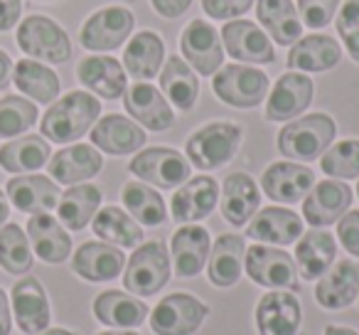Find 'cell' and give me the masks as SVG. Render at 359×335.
Segmentation results:
<instances>
[{"label": "cell", "instance_id": "cell-1", "mask_svg": "<svg viewBox=\"0 0 359 335\" xmlns=\"http://www.w3.org/2000/svg\"><path fill=\"white\" fill-rule=\"evenodd\" d=\"M101 116V101L89 91H69L52 101L40 121L42 138L52 143H74L94 129Z\"/></svg>", "mask_w": 359, "mask_h": 335}, {"label": "cell", "instance_id": "cell-2", "mask_svg": "<svg viewBox=\"0 0 359 335\" xmlns=\"http://www.w3.org/2000/svg\"><path fill=\"white\" fill-rule=\"evenodd\" d=\"M337 136L332 116L327 114H308L303 119H293L280 129L278 133V150L288 160H318L325 150L332 145Z\"/></svg>", "mask_w": 359, "mask_h": 335}, {"label": "cell", "instance_id": "cell-3", "mask_svg": "<svg viewBox=\"0 0 359 335\" xmlns=\"http://www.w3.org/2000/svg\"><path fill=\"white\" fill-rule=\"evenodd\" d=\"M241 129L229 121H212L187 138V160L197 171H217L236 155Z\"/></svg>", "mask_w": 359, "mask_h": 335}, {"label": "cell", "instance_id": "cell-4", "mask_svg": "<svg viewBox=\"0 0 359 335\" xmlns=\"http://www.w3.org/2000/svg\"><path fill=\"white\" fill-rule=\"evenodd\" d=\"M217 99L234 109H256L269 96L271 79L259 67L249 65H226L212 79Z\"/></svg>", "mask_w": 359, "mask_h": 335}, {"label": "cell", "instance_id": "cell-5", "mask_svg": "<svg viewBox=\"0 0 359 335\" xmlns=\"http://www.w3.org/2000/svg\"><path fill=\"white\" fill-rule=\"evenodd\" d=\"M18 47L30 60L65 65L72 57L69 35L47 15H30L18 27Z\"/></svg>", "mask_w": 359, "mask_h": 335}, {"label": "cell", "instance_id": "cell-6", "mask_svg": "<svg viewBox=\"0 0 359 335\" xmlns=\"http://www.w3.org/2000/svg\"><path fill=\"white\" fill-rule=\"evenodd\" d=\"M170 274H172L170 254L163 242H145V244H138V249L130 254L128 264H126L123 286L130 294L148 298L165 289Z\"/></svg>", "mask_w": 359, "mask_h": 335}, {"label": "cell", "instance_id": "cell-7", "mask_svg": "<svg viewBox=\"0 0 359 335\" xmlns=\"http://www.w3.org/2000/svg\"><path fill=\"white\" fill-rule=\"evenodd\" d=\"M244 269L254 284L271 291H298V266L295 259L283 249L266 244H254L246 249Z\"/></svg>", "mask_w": 359, "mask_h": 335}, {"label": "cell", "instance_id": "cell-8", "mask_svg": "<svg viewBox=\"0 0 359 335\" xmlns=\"http://www.w3.org/2000/svg\"><path fill=\"white\" fill-rule=\"evenodd\" d=\"M128 171L145 185L175 190L190 180V163L175 148H145L128 163Z\"/></svg>", "mask_w": 359, "mask_h": 335}, {"label": "cell", "instance_id": "cell-9", "mask_svg": "<svg viewBox=\"0 0 359 335\" xmlns=\"http://www.w3.org/2000/svg\"><path fill=\"white\" fill-rule=\"evenodd\" d=\"M133 27L135 18L128 8L109 6L86 18L79 32V42L84 45V50L91 52H114L128 40Z\"/></svg>", "mask_w": 359, "mask_h": 335}, {"label": "cell", "instance_id": "cell-10", "mask_svg": "<svg viewBox=\"0 0 359 335\" xmlns=\"http://www.w3.org/2000/svg\"><path fill=\"white\" fill-rule=\"evenodd\" d=\"M210 308L190 294H170L150 313V330L155 335H192L200 330Z\"/></svg>", "mask_w": 359, "mask_h": 335}, {"label": "cell", "instance_id": "cell-11", "mask_svg": "<svg viewBox=\"0 0 359 335\" xmlns=\"http://www.w3.org/2000/svg\"><path fill=\"white\" fill-rule=\"evenodd\" d=\"M180 52L185 55V62L202 77H212L224 65V47L222 37L210 22L192 20L180 35Z\"/></svg>", "mask_w": 359, "mask_h": 335}, {"label": "cell", "instance_id": "cell-12", "mask_svg": "<svg viewBox=\"0 0 359 335\" xmlns=\"http://www.w3.org/2000/svg\"><path fill=\"white\" fill-rule=\"evenodd\" d=\"M315 86L313 79L303 72H285L278 77V81L271 89L269 99H266V119L283 124V121H293L313 104Z\"/></svg>", "mask_w": 359, "mask_h": 335}, {"label": "cell", "instance_id": "cell-13", "mask_svg": "<svg viewBox=\"0 0 359 335\" xmlns=\"http://www.w3.org/2000/svg\"><path fill=\"white\" fill-rule=\"evenodd\" d=\"M222 42L231 60L246 62V65H271L276 60L273 42L269 40L264 30L256 22L249 20H231L222 30Z\"/></svg>", "mask_w": 359, "mask_h": 335}, {"label": "cell", "instance_id": "cell-14", "mask_svg": "<svg viewBox=\"0 0 359 335\" xmlns=\"http://www.w3.org/2000/svg\"><path fill=\"white\" fill-rule=\"evenodd\" d=\"M303 308L293 291H269L256 303L259 335H298Z\"/></svg>", "mask_w": 359, "mask_h": 335}, {"label": "cell", "instance_id": "cell-15", "mask_svg": "<svg viewBox=\"0 0 359 335\" xmlns=\"http://www.w3.org/2000/svg\"><path fill=\"white\" fill-rule=\"evenodd\" d=\"M11 308L18 320V328L25 335H40L42 330L50 328V298H47L45 289L35 276H25L13 286Z\"/></svg>", "mask_w": 359, "mask_h": 335}, {"label": "cell", "instance_id": "cell-16", "mask_svg": "<svg viewBox=\"0 0 359 335\" xmlns=\"http://www.w3.org/2000/svg\"><path fill=\"white\" fill-rule=\"evenodd\" d=\"M315 185V173L300 163H290V160H280L266 168L264 178H261V188L264 195L280 205H295L303 202L305 195L313 190Z\"/></svg>", "mask_w": 359, "mask_h": 335}, {"label": "cell", "instance_id": "cell-17", "mask_svg": "<svg viewBox=\"0 0 359 335\" xmlns=\"http://www.w3.org/2000/svg\"><path fill=\"white\" fill-rule=\"evenodd\" d=\"M123 106L130 114V119L138 121L143 129L148 131H168L175 124V114L170 109V101L163 96L158 86L148 84V81H135L126 89Z\"/></svg>", "mask_w": 359, "mask_h": 335}, {"label": "cell", "instance_id": "cell-18", "mask_svg": "<svg viewBox=\"0 0 359 335\" xmlns=\"http://www.w3.org/2000/svg\"><path fill=\"white\" fill-rule=\"evenodd\" d=\"M352 205V190L339 180H323L313 185V190L303 200V220L310 227H330L342 220Z\"/></svg>", "mask_w": 359, "mask_h": 335}, {"label": "cell", "instance_id": "cell-19", "mask_svg": "<svg viewBox=\"0 0 359 335\" xmlns=\"http://www.w3.org/2000/svg\"><path fill=\"white\" fill-rule=\"evenodd\" d=\"M217 200H219V183L212 176H197L177 188L170 202V212L180 225H192L197 220H205L217 207Z\"/></svg>", "mask_w": 359, "mask_h": 335}, {"label": "cell", "instance_id": "cell-20", "mask_svg": "<svg viewBox=\"0 0 359 335\" xmlns=\"http://www.w3.org/2000/svg\"><path fill=\"white\" fill-rule=\"evenodd\" d=\"M246 237L261 244L288 247L303 237V220L288 207H264L249 220Z\"/></svg>", "mask_w": 359, "mask_h": 335}, {"label": "cell", "instance_id": "cell-21", "mask_svg": "<svg viewBox=\"0 0 359 335\" xmlns=\"http://www.w3.org/2000/svg\"><path fill=\"white\" fill-rule=\"evenodd\" d=\"M126 266V256L118 247L106 244V242H84L72 256V269L76 276L91 284L101 281H114L121 276Z\"/></svg>", "mask_w": 359, "mask_h": 335}, {"label": "cell", "instance_id": "cell-22", "mask_svg": "<svg viewBox=\"0 0 359 335\" xmlns=\"http://www.w3.org/2000/svg\"><path fill=\"white\" fill-rule=\"evenodd\" d=\"M101 165H104V158L94 145L74 143L57 150L47 163V168H50L52 180L62 183V185H79V183L99 176Z\"/></svg>", "mask_w": 359, "mask_h": 335}, {"label": "cell", "instance_id": "cell-23", "mask_svg": "<svg viewBox=\"0 0 359 335\" xmlns=\"http://www.w3.org/2000/svg\"><path fill=\"white\" fill-rule=\"evenodd\" d=\"M359 296V261L342 259L330 266L315 286V301L327 310L347 308Z\"/></svg>", "mask_w": 359, "mask_h": 335}, {"label": "cell", "instance_id": "cell-24", "mask_svg": "<svg viewBox=\"0 0 359 335\" xmlns=\"http://www.w3.org/2000/svg\"><path fill=\"white\" fill-rule=\"evenodd\" d=\"M170 251H172L175 274L182 276V279H192V276L205 271V264L210 259V232L200 225H182L172 235Z\"/></svg>", "mask_w": 359, "mask_h": 335}, {"label": "cell", "instance_id": "cell-25", "mask_svg": "<svg viewBox=\"0 0 359 335\" xmlns=\"http://www.w3.org/2000/svg\"><path fill=\"white\" fill-rule=\"evenodd\" d=\"M91 145L109 155H128L145 145V131L121 114H106L91 129Z\"/></svg>", "mask_w": 359, "mask_h": 335}, {"label": "cell", "instance_id": "cell-26", "mask_svg": "<svg viewBox=\"0 0 359 335\" xmlns=\"http://www.w3.org/2000/svg\"><path fill=\"white\" fill-rule=\"evenodd\" d=\"M6 195L13 207L25 215H45L60 202V188L52 178L45 176H15L8 180Z\"/></svg>", "mask_w": 359, "mask_h": 335}, {"label": "cell", "instance_id": "cell-27", "mask_svg": "<svg viewBox=\"0 0 359 335\" xmlns=\"http://www.w3.org/2000/svg\"><path fill=\"white\" fill-rule=\"evenodd\" d=\"M76 79L91 91V94L101 96V99L116 101L126 94V70L118 60L114 57H84L76 67Z\"/></svg>", "mask_w": 359, "mask_h": 335}, {"label": "cell", "instance_id": "cell-28", "mask_svg": "<svg viewBox=\"0 0 359 335\" xmlns=\"http://www.w3.org/2000/svg\"><path fill=\"white\" fill-rule=\"evenodd\" d=\"M261 207V190L249 173H231L222 188V217L231 227H244Z\"/></svg>", "mask_w": 359, "mask_h": 335}, {"label": "cell", "instance_id": "cell-29", "mask_svg": "<svg viewBox=\"0 0 359 335\" xmlns=\"http://www.w3.org/2000/svg\"><path fill=\"white\" fill-rule=\"evenodd\" d=\"M27 239H30L32 254L40 256L45 264H62L72 254V237L67 235L62 222L55 220L50 212L30 217Z\"/></svg>", "mask_w": 359, "mask_h": 335}, {"label": "cell", "instance_id": "cell-30", "mask_svg": "<svg viewBox=\"0 0 359 335\" xmlns=\"http://www.w3.org/2000/svg\"><path fill=\"white\" fill-rule=\"evenodd\" d=\"M337 256V239L325 230H310L295 244V266L303 281H318Z\"/></svg>", "mask_w": 359, "mask_h": 335}, {"label": "cell", "instance_id": "cell-31", "mask_svg": "<svg viewBox=\"0 0 359 335\" xmlns=\"http://www.w3.org/2000/svg\"><path fill=\"white\" fill-rule=\"evenodd\" d=\"M342 60V47L330 35H308L300 37L288 52L290 70L308 72V74H320L330 72Z\"/></svg>", "mask_w": 359, "mask_h": 335}, {"label": "cell", "instance_id": "cell-32", "mask_svg": "<svg viewBox=\"0 0 359 335\" xmlns=\"http://www.w3.org/2000/svg\"><path fill=\"white\" fill-rule=\"evenodd\" d=\"M94 315L106 328H138L145 323L148 306L135 296H128L123 291H104L94 298Z\"/></svg>", "mask_w": 359, "mask_h": 335}, {"label": "cell", "instance_id": "cell-33", "mask_svg": "<svg viewBox=\"0 0 359 335\" xmlns=\"http://www.w3.org/2000/svg\"><path fill=\"white\" fill-rule=\"evenodd\" d=\"M244 256L246 242L239 235H222L215 242L210 251V264H207V276L219 289H231L244 274Z\"/></svg>", "mask_w": 359, "mask_h": 335}, {"label": "cell", "instance_id": "cell-34", "mask_svg": "<svg viewBox=\"0 0 359 335\" xmlns=\"http://www.w3.org/2000/svg\"><path fill=\"white\" fill-rule=\"evenodd\" d=\"M256 18L271 35V40L280 47L295 45L303 37V22H300L298 8L290 0H256Z\"/></svg>", "mask_w": 359, "mask_h": 335}, {"label": "cell", "instance_id": "cell-35", "mask_svg": "<svg viewBox=\"0 0 359 335\" xmlns=\"http://www.w3.org/2000/svg\"><path fill=\"white\" fill-rule=\"evenodd\" d=\"M52 158L50 140L42 136H18L15 140H8L0 148V168L6 173H37L40 168H45Z\"/></svg>", "mask_w": 359, "mask_h": 335}, {"label": "cell", "instance_id": "cell-36", "mask_svg": "<svg viewBox=\"0 0 359 335\" xmlns=\"http://www.w3.org/2000/svg\"><path fill=\"white\" fill-rule=\"evenodd\" d=\"M165 60V45L158 32L140 30L133 35V40L126 45L123 52V67L133 79L150 81L153 77L160 74Z\"/></svg>", "mask_w": 359, "mask_h": 335}, {"label": "cell", "instance_id": "cell-37", "mask_svg": "<svg viewBox=\"0 0 359 335\" xmlns=\"http://www.w3.org/2000/svg\"><path fill=\"white\" fill-rule=\"evenodd\" d=\"M160 91L180 111H190L200 96V79L182 57H168L160 70Z\"/></svg>", "mask_w": 359, "mask_h": 335}, {"label": "cell", "instance_id": "cell-38", "mask_svg": "<svg viewBox=\"0 0 359 335\" xmlns=\"http://www.w3.org/2000/svg\"><path fill=\"white\" fill-rule=\"evenodd\" d=\"M101 207V190L91 183H79L72 185L67 192L60 195L57 202V215L60 222L72 232H81Z\"/></svg>", "mask_w": 359, "mask_h": 335}, {"label": "cell", "instance_id": "cell-39", "mask_svg": "<svg viewBox=\"0 0 359 335\" xmlns=\"http://www.w3.org/2000/svg\"><path fill=\"white\" fill-rule=\"evenodd\" d=\"M91 230L106 244L121 247V249H135L138 244H143V230H140V225L128 212H123L121 207L114 205L96 212L94 220H91Z\"/></svg>", "mask_w": 359, "mask_h": 335}, {"label": "cell", "instance_id": "cell-40", "mask_svg": "<svg viewBox=\"0 0 359 335\" xmlns=\"http://www.w3.org/2000/svg\"><path fill=\"white\" fill-rule=\"evenodd\" d=\"M13 84L37 104H52L60 96V77L37 60H20L13 67Z\"/></svg>", "mask_w": 359, "mask_h": 335}, {"label": "cell", "instance_id": "cell-41", "mask_svg": "<svg viewBox=\"0 0 359 335\" xmlns=\"http://www.w3.org/2000/svg\"><path fill=\"white\" fill-rule=\"evenodd\" d=\"M121 200H123L128 215L145 227H160L168 217L165 200L160 197V192H155L143 180L126 183L123 190H121Z\"/></svg>", "mask_w": 359, "mask_h": 335}, {"label": "cell", "instance_id": "cell-42", "mask_svg": "<svg viewBox=\"0 0 359 335\" xmlns=\"http://www.w3.org/2000/svg\"><path fill=\"white\" fill-rule=\"evenodd\" d=\"M32 247L20 225H3L0 227V266L13 276L27 274L32 269Z\"/></svg>", "mask_w": 359, "mask_h": 335}, {"label": "cell", "instance_id": "cell-43", "mask_svg": "<svg viewBox=\"0 0 359 335\" xmlns=\"http://www.w3.org/2000/svg\"><path fill=\"white\" fill-rule=\"evenodd\" d=\"M37 124V104L22 96L0 99V138H18Z\"/></svg>", "mask_w": 359, "mask_h": 335}, {"label": "cell", "instance_id": "cell-44", "mask_svg": "<svg viewBox=\"0 0 359 335\" xmlns=\"http://www.w3.org/2000/svg\"><path fill=\"white\" fill-rule=\"evenodd\" d=\"M320 168L325 176L337 178V180H352L359 178V140L347 138L330 145L320 155Z\"/></svg>", "mask_w": 359, "mask_h": 335}, {"label": "cell", "instance_id": "cell-45", "mask_svg": "<svg viewBox=\"0 0 359 335\" xmlns=\"http://www.w3.org/2000/svg\"><path fill=\"white\" fill-rule=\"evenodd\" d=\"M334 25H337V35L342 37L347 55L359 65V0H344Z\"/></svg>", "mask_w": 359, "mask_h": 335}, {"label": "cell", "instance_id": "cell-46", "mask_svg": "<svg viewBox=\"0 0 359 335\" xmlns=\"http://www.w3.org/2000/svg\"><path fill=\"white\" fill-rule=\"evenodd\" d=\"M342 0H298V15L300 22L310 30H320V27L330 25L337 13Z\"/></svg>", "mask_w": 359, "mask_h": 335}, {"label": "cell", "instance_id": "cell-47", "mask_svg": "<svg viewBox=\"0 0 359 335\" xmlns=\"http://www.w3.org/2000/svg\"><path fill=\"white\" fill-rule=\"evenodd\" d=\"M256 0H202V11L212 20H239L251 11Z\"/></svg>", "mask_w": 359, "mask_h": 335}, {"label": "cell", "instance_id": "cell-48", "mask_svg": "<svg viewBox=\"0 0 359 335\" xmlns=\"http://www.w3.org/2000/svg\"><path fill=\"white\" fill-rule=\"evenodd\" d=\"M337 239L352 256L359 259V210H349L337 222Z\"/></svg>", "mask_w": 359, "mask_h": 335}, {"label": "cell", "instance_id": "cell-49", "mask_svg": "<svg viewBox=\"0 0 359 335\" xmlns=\"http://www.w3.org/2000/svg\"><path fill=\"white\" fill-rule=\"evenodd\" d=\"M22 13V0H0V32H8L18 25Z\"/></svg>", "mask_w": 359, "mask_h": 335}, {"label": "cell", "instance_id": "cell-50", "mask_svg": "<svg viewBox=\"0 0 359 335\" xmlns=\"http://www.w3.org/2000/svg\"><path fill=\"white\" fill-rule=\"evenodd\" d=\"M150 6L160 18H180L190 11L192 0H150Z\"/></svg>", "mask_w": 359, "mask_h": 335}, {"label": "cell", "instance_id": "cell-51", "mask_svg": "<svg viewBox=\"0 0 359 335\" xmlns=\"http://www.w3.org/2000/svg\"><path fill=\"white\" fill-rule=\"evenodd\" d=\"M13 330V308L8 294L0 289V335H11Z\"/></svg>", "mask_w": 359, "mask_h": 335}, {"label": "cell", "instance_id": "cell-52", "mask_svg": "<svg viewBox=\"0 0 359 335\" xmlns=\"http://www.w3.org/2000/svg\"><path fill=\"white\" fill-rule=\"evenodd\" d=\"M11 81H13V60L8 57V52L0 50V91L8 89Z\"/></svg>", "mask_w": 359, "mask_h": 335}, {"label": "cell", "instance_id": "cell-53", "mask_svg": "<svg viewBox=\"0 0 359 335\" xmlns=\"http://www.w3.org/2000/svg\"><path fill=\"white\" fill-rule=\"evenodd\" d=\"M8 217H11V200L3 190H0V227L6 225Z\"/></svg>", "mask_w": 359, "mask_h": 335}, {"label": "cell", "instance_id": "cell-54", "mask_svg": "<svg viewBox=\"0 0 359 335\" xmlns=\"http://www.w3.org/2000/svg\"><path fill=\"white\" fill-rule=\"evenodd\" d=\"M323 335H359V333L352 328H342V325H327Z\"/></svg>", "mask_w": 359, "mask_h": 335}, {"label": "cell", "instance_id": "cell-55", "mask_svg": "<svg viewBox=\"0 0 359 335\" xmlns=\"http://www.w3.org/2000/svg\"><path fill=\"white\" fill-rule=\"evenodd\" d=\"M40 335H76V333H72V330H67V328H47V330H42Z\"/></svg>", "mask_w": 359, "mask_h": 335}, {"label": "cell", "instance_id": "cell-56", "mask_svg": "<svg viewBox=\"0 0 359 335\" xmlns=\"http://www.w3.org/2000/svg\"><path fill=\"white\" fill-rule=\"evenodd\" d=\"M99 335H138V333H133V330H104Z\"/></svg>", "mask_w": 359, "mask_h": 335}, {"label": "cell", "instance_id": "cell-57", "mask_svg": "<svg viewBox=\"0 0 359 335\" xmlns=\"http://www.w3.org/2000/svg\"><path fill=\"white\" fill-rule=\"evenodd\" d=\"M37 3H57V0H37Z\"/></svg>", "mask_w": 359, "mask_h": 335}, {"label": "cell", "instance_id": "cell-58", "mask_svg": "<svg viewBox=\"0 0 359 335\" xmlns=\"http://www.w3.org/2000/svg\"><path fill=\"white\" fill-rule=\"evenodd\" d=\"M357 195H359V183H357Z\"/></svg>", "mask_w": 359, "mask_h": 335}]
</instances>
